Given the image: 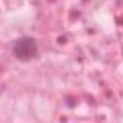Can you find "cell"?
<instances>
[{"label":"cell","instance_id":"obj_1","mask_svg":"<svg viewBox=\"0 0 123 123\" xmlns=\"http://www.w3.org/2000/svg\"><path fill=\"white\" fill-rule=\"evenodd\" d=\"M12 51H13L15 56L19 58L20 61H31L38 55L39 46H38V42L35 38L23 36L13 43Z\"/></svg>","mask_w":123,"mask_h":123}]
</instances>
